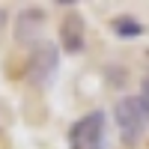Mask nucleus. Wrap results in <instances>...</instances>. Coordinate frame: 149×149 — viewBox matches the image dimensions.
<instances>
[{"label":"nucleus","instance_id":"4","mask_svg":"<svg viewBox=\"0 0 149 149\" xmlns=\"http://www.w3.org/2000/svg\"><path fill=\"white\" fill-rule=\"evenodd\" d=\"M84 33H86L84 18L78 15V12H69V15L63 18V24H60V48H63L66 54H81L84 45H86Z\"/></svg>","mask_w":149,"mask_h":149},{"label":"nucleus","instance_id":"6","mask_svg":"<svg viewBox=\"0 0 149 149\" xmlns=\"http://www.w3.org/2000/svg\"><path fill=\"white\" fill-rule=\"evenodd\" d=\"M143 24L137 18H131V15H119L113 18V33L119 36V39H137V36H143Z\"/></svg>","mask_w":149,"mask_h":149},{"label":"nucleus","instance_id":"3","mask_svg":"<svg viewBox=\"0 0 149 149\" xmlns=\"http://www.w3.org/2000/svg\"><path fill=\"white\" fill-rule=\"evenodd\" d=\"M57 66H60V51L57 45L51 42H39L33 48V54L27 60V81L33 86H48L57 74Z\"/></svg>","mask_w":149,"mask_h":149},{"label":"nucleus","instance_id":"5","mask_svg":"<svg viewBox=\"0 0 149 149\" xmlns=\"http://www.w3.org/2000/svg\"><path fill=\"white\" fill-rule=\"evenodd\" d=\"M45 27V9H24L18 12V18H15V36H18V42H33L36 36L42 33Z\"/></svg>","mask_w":149,"mask_h":149},{"label":"nucleus","instance_id":"7","mask_svg":"<svg viewBox=\"0 0 149 149\" xmlns=\"http://www.w3.org/2000/svg\"><path fill=\"white\" fill-rule=\"evenodd\" d=\"M6 24H9V12H6L3 6H0V30H3V27H6Z\"/></svg>","mask_w":149,"mask_h":149},{"label":"nucleus","instance_id":"2","mask_svg":"<svg viewBox=\"0 0 149 149\" xmlns=\"http://www.w3.org/2000/svg\"><path fill=\"white\" fill-rule=\"evenodd\" d=\"M107 116L104 110H90L69 128V149H104Z\"/></svg>","mask_w":149,"mask_h":149},{"label":"nucleus","instance_id":"8","mask_svg":"<svg viewBox=\"0 0 149 149\" xmlns=\"http://www.w3.org/2000/svg\"><path fill=\"white\" fill-rule=\"evenodd\" d=\"M140 95H143V98H149V74L143 78V90H140Z\"/></svg>","mask_w":149,"mask_h":149},{"label":"nucleus","instance_id":"1","mask_svg":"<svg viewBox=\"0 0 149 149\" xmlns=\"http://www.w3.org/2000/svg\"><path fill=\"white\" fill-rule=\"evenodd\" d=\"M113 119L122 131V140L125 143H137L140 134L149 128V98L137 95H125L119 98L116 107H113Z\"/></svg>","mask_w":149,"mask_h":149}]
</instances>
